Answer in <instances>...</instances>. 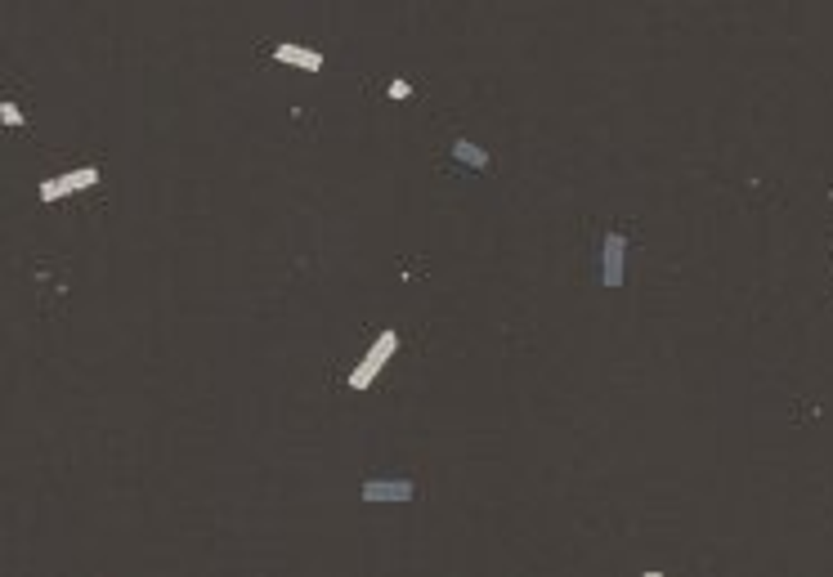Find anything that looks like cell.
I'll return each mask as SVG.
<instances>
[{
  "label": "cell",
  "instance_id": "6da1fadb",
  "mask_svg": "<svg viewBox=\"0 0 833 577\" xmlns=\"http://www.w3.org/2000/svg\"><path fill=\"white\" fill-rule=\"evenodd\" d=\"M394 349H399V331H394V327H385L381 336L372 340V349H367V354H363V363H358L354 372L345 376V385H349V390H354V394L372 390V381H376V376L385 372V363H390V358H394Z\"/></svg>",
  "mask_w": 833,
  "mask_h": 577
},
{
  "label": "cell",
  "instance_id": "7a4b0ae2",
  "mask_svg": "<svg viewBox=\"0 0 833 577\" xmlns=\"http://www.w3.org/2000/svg\"><path fill=\"white\" fill-rule=\"evenodd\" d=\"M623 269H628V238L623 233H605L601 242V282L605 287H623Z\"/></svg>",
  "mask_w": 833,
  "mask_h": 577
},
{
  "label": "cell",
  "instance_id": "3957f363",
  "mask_svg": "<svg viewBox=\"0 0 833 577\" xmlns=\"http://www.w3.org/2000/svg\"><path fill=\"white\" fill-rule=\"evenodd\" d=\"M358 497L363 501H412L416 497V484L412 479H367L363 488H358Z\"/></svg>",
  "mask_w": 833,
  "mask_h": 577
},
{
  "label": "cell",
  "instance_id": "277c9868",
  "mask_svg": "<svg viewBox=\"0 0 833 577\" xmlns=\"http://www.w3.org/2000/svg\"><path fill=\"white\" fill-rule=\"evenodd\" d=\"M273 59L287 63V68H300V72H323V54H318V50H305V45H291V41L273 45Z\"/></svg>",
  "mask_w": 833,
  "mask_h": 577
},
{
  "label": "cell",
  "instance_id": "5b68a950",
  "mask_svg": "<svg viewBox=\"0 0 833 577\" xmlns=\"http://www.w3.org/2000/svg\"><path fill=\"white\" fill-rule=\"evenodd\" d=\"M452 157H457L461 166H470V170H488V148H479L475 139H452Z\"/></svg>",
  "mask_w": 833,
  "mask_h": 577
},
{
  "label": "cell",
  "instance_id": "8992f818",
  "mask_svg": "<svg viewBox=\"0 0 833 577\" xmlns=\"http://www.w3.org/2000/svg\"><path fill=\"white\" fill-rule=\"evenodd\" d=\"M68 193H72V188H68V179H63V175H59V179H45V184L36 188V197H41V202H59V197H68Z\"/></svg>",
  "mask_w": 833,
  "mask_h": 577
},
{
  "label": "cell",
  "instance_id": "52a82bcc",
  "mask_svg": "<svg viewBox=\"0 0 833 577\" xmlns=\"http://www.w3.org/2000/svg\"><path fill=\"white\" fill-rule=\"evenodd\" d=\"M63 179H68L72 193H81V188H94V184H99V170L85 166V170H72V175H63Z\"/></svg>",
  "mask_w": 833,
  "mask_h": 577
},
{
  "label": "cell",
  "instance_id": "ba28073f",
  "mask_svg": "<svg viewBox=\"0 0 833 577\" xmlns=\"http://www.w3.org/2000/svg\"><path fill=\"white\" fill-rule=\"evenodd\" d=\"M0 121L5 126H23V108L18 103H0Z\"/></svg>",
  "mask_w": 833,
  "mask_h": 577
},
{
  "label": "cell",
  "instance_id": "9c48e42d",
  "mask_svg": "<svg viewBox=\"0 0 833 577\" xmlns=\"http://www.w3.org/2000/svg\"><path fill=\"white\" fill-rule=\"evenodd\" d=\"M385 94H390V99H408L412 85H408V81H390V85H385Z\"/></svg>",
  "mask_w": 833,
  "mask_h": 577
}]
</instances>
